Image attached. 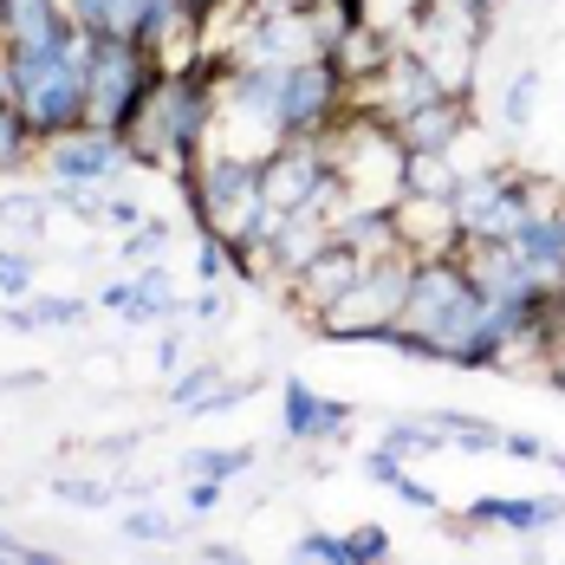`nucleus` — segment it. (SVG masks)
<instances>
[{
	"label": "nucleus",
	"instance_id": "4",
	"mask_svg": "<svg viewBox=\"0 0 565 565\" xmlns=\"http://www.w3.org/2000/svg\"><path fill=\"white\" fill-rule=\"evenodd\" d=\"M351 105V85L332 58H299V65H274V124L286 130V143L299 137H326L339 111Z\"/></svg>",
	"mask_w": 565,
	"mask_h": 565
},
{
	"label": "nucleus",
	"instance_id": "30",
	"mask_svg": "<svg viewBox=\"0 0 565 565\" xmlns=\"http://www.w3.org/2000/svg\"><path fill=\"white\" fill-rule=\"evenodd\" d=\"M124 533H130V540H175V520L157 513V508H130L124 513Z\"/></svg>",
	"mask_w": 565,
	"mask_h": 565
},
{
	"label": "nucleus",
	"instance_id": "27",
	"mask_svg": "<svg viewBox=\"0 0 565 565\" xmlns=\"http://www.w3.org/2000/svg\"><path fill=\"white\" fill-rule=\"evenodd\" d=\"M53 494L65 501V508H105V501H111V488H105V481H92V475H58Z\"/></svg>",
	"mask_w": 565,
	"mask_h": 565
},
{
	"label": "nucleus",
	"instance_id": "17",
	"mask_svg": "<svg viewBox=\"0 0 565 565\" xmlns=\"http://www.w3.org/2000/svg\"><path fill=\"white\" fill-rule=\"evenodd\" d=\"M377 449L396 455V461L409 468L416 455H436V449H449V443H443V429H436L429 416H396L391 429H384V443H377Z\"/></svg>",
	"mask_w": 565,
	"mask_h": 565
},
{
	"label": "nucleus",
	"instance_id": "5",
	"mask_svg": "<svg viewBox=\"0 0 565 565\" xmlns=\"http://www.w3.org/2000/svg\"><path fill=\"white\" fill-rule=\"evenodd\" d=\"M157 78H163V65L143 40H92V117L85 124L124 130Z\"/></svg>",
	"mask_w": 565,
	"mask_h": 565
},
{
	"label": "nucleus",
	"instance_id": "22",
	"mask_svg": "<svg viewBox=\"0 0 565 565\" xmlns=\"http://www.w3.org/2000/svg\"><path fill=\"white\" fill-rule=\"evenodd\" d=\"M182 468L209 475V481H234V475L254 468V449H195V455H182Z\"/></svg>",
	"mask_w": 565,
	"mask_h": 565
},
{
	"label": "nucleus",
	"instance_id": "14",
	"mask_svg": "<svg viewBox=\"0 0 565 565\" xmlns=\"http://www.w3.org/2000/svg\"><path fill=\"white\" fill-rule=\"evenodd\" d=\"M475 124V111H468V98H455V92H443L436 105H423V111H409L403 124H396V137H403V150H455V137Z\"/></svg>",
	"mask_w": 565,
	"mask_h": 565
},
{
	"label": "nucleus",
	"instance_id": "26",
	"mask_svg": "<svg viewBox=\"0 0 565 565\" xmlns=\"http://www.w3.org/2000/svg\"><path fill=\"white\" fill-rule=\"evenodd\" d=\"M292 559H312V565H351V546H344V533H299Z\"/></svg>",
	"mask_w": 565,
	"mask_h": 565
},
{
	"label": "nucleus",
	"instance_id": "10",
	"mask_svg": "<svg viewBox=\"0 0 565 565\" xmlns=\"http://www.w3.org/2000/svg\"><path fill=\"white\" fill-rule=\"evenodd\" d=\"M396 234H403V254H416V260L455 254V247H461L455 202L449 195H403V202H396Z\"/></svg>",
	"mask_w": 565,
	"mask_h": 565
},
{
	"label": "nucleus",
	"instance_id": "11",
	"mask_svg": "<svg viewBox=\"0 0 565 565\" xmlns=\"http://www.w3.org/2000/svg\"><path fill=\"white\" fill-rule=\"evenodd\" d=\"M280 423H286V436L292 443H339L344 429L358 423V409L351 403H332V396H319V391H306L299 377L280 391Z\"/></svg>",
	"mask_w": 565,
	"mask_h": 565
},
{
	"label": "nucleus",
	"instance_id": "12",
	"mask_svg": "<svg viewBox=\"0 0 565 565\" xmlns=\"http://www.w3.org/2000/svg\"><path fill=\"white\" fill-rule=\"evenodd\" d=\"M72 40V20L58 0H0V46L20 53V46H58Z\"/></svg>",
	"mask_w": 565,
	"mask_h": 565
},
{
	"label": "nucleus",
	"instance_id": "23",
	"mask_svg": "<svg viewBox=\"0 0 565 565\" xmlns=\"http://www.w3.org/2000/svg\"><path fill=\"white\" fill-rule=\"evenodd\" d=\"M227 274H234V247H227L222 234H209V227H202V234H195V280L222 286Z\"/></svg>",
	"mask_w": 565,
	"mask_h": 565
},
{
	"label": "nucleus",
	"instance_id": "3",
	"mask_svg": "<svg viewBox=\"0 0 565 565\" xmlns=\"http://www.w3.org/2000/svg\"><path fill=\"white\" fill-rule=\"evenodd\" d=\"M540 175H520L508 163L494 170H468L455 182V222H461V241H513V227L540 209Z\"/></svg>",
	"mask_w": 565,
	"mask_h": 565
},
{
	"label": "nucleus",
	"instance_id": "13",
	"mask_svg": "<svg viewBox=\"0 0 565 565\" xmlns=\"http://www.w3.org/2000/svg\"><path fill=\"white\" fill-rule=\"evenodd\" d=\"M461 526L468 533H481V526H508V533H546V526H565V501H533V494H488V501H475V508L461 513Z\"/></svg>",
	"mask_w": 565,
	"mask_h": 565
},
{
	"label": "nucleus",
	"instance_id": "29",
	"mask_svg": "<svg viewBox=\"0 0 565 565\" xmlns=\"http://www.w3.org/2000/svg\"><path fill=\"white\" fill-rule=\"evenodd\" d=\"M26 292H33V254L0 247V299H26Z\"/></svg>",
	"mask_w": 565,
	"mask_h": 565
},
{
	"label": "nucleus",
	"instance_id": "1",
	"mask_svg": "<svg viewBox=\"0 0 565 565\" xmlns=\"http://www.w3.org/2000/svg\"><path fill=\"white\" fill-rule=\"evenodd\" d=\"M7 78H13V105L33 124L40 143L78 130L92 117V33L72 26V40H58V46L7 53Z\"/></svg>",
	"mask_w": 565,
	"mask_h": 565
},
{
	"label": "nucleus",
	"instance_id": "36",
	"mask_svg": "<svg viewBox=\"0 0 565 565\" xmlns=\"http://www.w3.org/2000/svg\"><path fill=\"white\" fill-rule=\"evenodd\" d=\"M364 475H371V481H384V488H396L403 461H396V455H384V449H371V455H364Z\"/></svg>",
	"mask_w": 565,
	"mask_h": 565
},
{
	"label": "nucleus",
	"instance_id": "24",
	"mask_svg": "<svg viewBox=\"0 0 565 565\" xmlns=\"http://www.w3.org/2000/svg\"><path fill=\"white\" fill-rule=\"evenodd\" d=\"M85 299H65V292H40L33 299V326H53V332H72V326H85Z\"/></svg>",
	"mask_w": 565,
	"mask_h": 565
},
{
	"label": "nucleus",
	"instance_id": "2",
	"mask_svg": "<svg viewBox=\"0 0 565 565\" xmlns=\"http://www.w3.org/2000/svg\"><path fill=\"white\" fill-rule=\"evenodd\" d=\"M409 267H416V254H391V260H371L358 280L344 286L339 299L312 319L326 339L339 344H377L391 332L396 319H403V299H409Z\"/></svg>",
	"mask_w": 565,
	"mask_h": 565
},
{
	"label": "nucleus",
	"instance_id": "37",
	"mask_svg": "<svg viewBox=\"0 0 565 565\" xmlns=\"http://www.w3.org/2000/svg\"><path fill=\"white\" fill-rule=\"evenodd\" d=\"M105 222H117V227H137L143 215H137V202H124V195H111V202H105Z\"/></svg>",
	"mask_w": 565,
	"mask_h": 565
},
{
	"label": "nucleus",
	"instance_id": "34",
	"mask_svg": "<svg viewBox=\"0 0 565 565\" xmlns=\"http://www.w3.org/2000/svg\"><path fill=\"white\" fill-rule=\"evenodd\" d=\"M501 455H513V461H546V443L526 436V429H501Z\"/></svg>",
	"mask_w": 565,
	"mask_h": 565
},
{
	"label": "nucleus",
	"instance_id": "7",
	"mask_svg": "<svg viewBox=\"0 0 565 565\" xmlns=\"http://www.w3.org/2000/svg\"><path fill=\"white\" fill-rule=\"evenodd\" d=\"M40 163L53 182H78V189H105L117 175L130 170L137 157H130V143H124V130H98V124H78V130H65L53 143H40Z\"/></svg>",
	"mask_w": 565,
	"mask_h": 565
},
{
	"label": "nucleus",
	"instance_id": "31",
	"mask_svg": "<svg viewBox=\"0 0 565 565\" xmlns=\"http://www.w3.org/2000/svg\"><path fill=\"white\" fill-rule=\"evenodd\" d=\"M227 312V299H222V286H202L195 299H182V319H195V326H215Z\"/></svg>",
	"mask_w": 565,
	"mask_h": 565
},
{
	"label": "nucleus",
	"instance_id": "25",
	"mask_svg": "<svg viewBox=\"0 0 565 565\" xmlns=\"http://www.w3.org/2000/svg\"><path fill=\"white\" fill-rule=\"evenodd\" d=\"M163 247H170V222H137L124 234V260H137V267L163 260Z\"/></svg>",
	"mask_w": 565,
	"mask_h": 565
},
{
	"label": "nucleus",
	"instance_id": "32",
	"mask_svg": "<svg viewBox=\"0 0 565 565\" xmlns=\"http://www.w3.org/2000/svg\"><path fill=\"white\" fill-rule=\"evenodd\" d=\"M222 494H227V481H209V475H189V513H215L222 508Z\"/></svg>",
	"mask_w": 565,
	"mask_h": 565
},
{
	"label": "nucleus",
	"instance_id": "38",
	"mask_svg": "<svg viewBox=\"0 0 565 565\" xmlns=\"http://www.w3.org/2000/svg\"><path fill=\"white\" fill-rule=\"evenodd\" d=\"M46 384V371H13V377H0V391H40Z\"/></svg>",
	"mask_w": 565,
	"mask_h": 565
},
{
	"label": "nucleus",
	"instance_id": "33",
	"mask_svg": "<svg viewBox=\"0 0 565 565\" xmlns=\"http://www.w3.org/2000/svg\"><path fill=\"white\" fill-rule=\"evenodd\" d=\"M182 364H189V332H163V339H157V371L175 377Z\"/></svg>",
	"mask_w": 565,
	"mask_h": 565
},
{
	"label": "nucleus",
	"instance_id": "6",
	"mask_svg": "<svg viewBox=\"0 0 565 565\" xmlns=\"http://www.w3.org/2000/svg\"><path fill=\"white\" fill-rule=\"evenodd\" d=\"M443 98V78L429 72V58L409 53V46H391V58L371 72V78H358L351 85V105L371 117H384V124H403L409 111H423V105H436Z\"/></svg>",
	"mask_w": 565,
	"mask_h": 565
},
{
	"label": "nucleus",
	"instance_id": "40",
	"mask_svg": "<svg viewBox=\"0 0 565 565\" xmlns=\"http://www.w3.org/2000/svg\"><path fill=\"white\" fill-rule=\"evenodd\" d=\"M546 377H553V384H559V391H565V344H559V351H553V364H546Z\"/></svg>",
	"mask_w": 565,
	"mask_h": 565
},
{
	"label": "nucleus",
	"instance_id": "21",
	"mask_svg": "<svg viewBox=\"0 0 565 565\" xmlns=\"http://www.w3.org/2000/svg\"><path fill=\"white\" fill-rule=\"evenodd\" d=\"M533 111H540V72L520 65V72L508 78V92H501V117H508V130H526Z\"/></svg>",
	"mask_w": 565,
	"mask_h": 565
},
{
	"label": "nucleus",
	"instance_id": "15",
	"mask_svg": "<svg viewBox=\"0 0 565 565\" xmlns=\"http://www.w3.org/2000/svg\"><path fill=\"white\" fill-rule=\"evenodd\" d=\"M124 319L130 326H170V319H182V299H175V280L150 260L137 280H130V306H124Z\"/></svg>",
	"mask_w": 565,
	"mask_h": 565
},
{
	"label": "nucleus",
	"instance_id": "19",
	"mask_svg": "<svg viewBox=\"0 0 565 565\" xmlns=\"http://www.w3.org/2000/svg\"><path fill=\"white\" fill-rule=\"evenodd\" d=\"M33 157H40V137H33V124L20 117V105L7 98V105H0V175L26 170Z\"/></svg>",
	"mask_w": 565,
	"mask_h": 565
},
{
	"label": "nucleus",
	"instance_id": "39",
	"mask_svg": "<svg viewBox=\"0 0 565 565\" xmlns=\"http://www.w3.org/2000/svg\"><path fill=\"white\" fill-rule=\"evenodd\" d=\"M455 7H468V13H475V20H481V26H488V20H494V13H501V7H508V0H455Z\"/></svg>",
	"mask_w": 565,
	"mask_h": 565
},
{
	"label": "nucleus",
	"instance_id": "41",
	"mask_svg": "<svg viewBox=\"0 0 565 565\" xmlns=\"http://www.w3.org/2000/svg\"><path fill=\"white\" fill-rule=\"evenodd\" d=\"M13 98V78H7V46H0V105Z\"/></svg>",
	"mask_w": 565,
	"mask_h": 565
},
{
	"label": "nucleus",
	"instance_id": "20",
	"mask_svg": "<svg viewBox=\"0 0 565 565\" xmlns=\"http://www.w3.org/2000/svg\"><path fill=\"white\" fill-rule=\"evenodd\" d=\"M429 423L443 429V443H449V449H468V455L501 449V429H494V423H481V416H455V409H443V416H429Z\"/></svg>",
	"mask_w": 565,
	"mask_h": 565
},
{
	"label": "nucleus",
	"instance_id": "35",
	"mask_svg": "<svg viewBox=\"0 0 565 565\" xmlns=\"http://www.w3.org/2000/svg\"><path fill=\"white\" fill-rule=\"evenodd\" d=\"M396 501H409V508L436 513V488H429V481H416V475L403 468V475H396Z\"/></svg>",
	"mask_w": 565,
	"mask_h": 565
},
{
	"label": "nucleus",
	"instance_id": "16",
	"mask_svg": "<svg viewBox=\"0 0 565 565\" xmlns=\"http://www.w3.org/2000/svg\"><path fill=\"white\" fill-rule=\"evenodd\" d=\"M53 209V189H7L0 195V234H46Z\"/></svg>",
	"mask_w": 565,
	"mask_h": 565
},
{
	"label": "nucleus",
	"instance_id": "9",
	"mask_svg": "<svg viewBox=\"0 0 565 565\" xmlns=\"http://www.w3.org/2000/svg\"><path fill=\"white\" fill-rule=\"evenodd\" d=\"M364 267H371V260H364L351 241H339V234H332V241H326V247H319V254H312L292 280H286V286H292V306H299L306 319H319V312H326V306H332L344 286L364 274Z\"/></svg>",
	"mask_w": 565,
	"mask_h": 565
},
{
	"label": "nucleus",
	"instance_id": "28",
	"mask_svg": "<svg viewBox=\"0 0 565 565\" xmlns=\"http://www.w3.org/2000/svg\"><path fill=\"white\" fill-rule=\"evenodd\" d=\"M344 546H351V565H384L391 559V533H384V526H351Z\"/></svg>",
	"mask_w": 565,
	"mask_h": 565
},
{
	"label": "nucleus",
	"instance_id": "8",
	"mask_svg": "<svg viewBox=\"0 0 565 565\" xmlns=\"http://www.w3.org/2000/svg\"><path fill=\"white\" fill-rule=\"evenodd\" d=\"M455 260H461V274L481 286L488 299H533V292H546V280L520 260L513 241H461Z\"/></svg>",
	"mask_w": 565,
	"mask_h": 565
},
{
	"label": "nucleus",
	"instance_id": "18",
	"mask_svg": "<svg viewBox=\"0 0 565 565\" xmlns=\"http://www.w3.org/2000/svg\"><path fill=\"white\" fill-rule=\"evenodd\" d=\"M461 170L449 163V150H409V170H403V195H455Z\"/></svg>",
	"mask_w": 565,
	"mask_h": 565
}]
</instances>
